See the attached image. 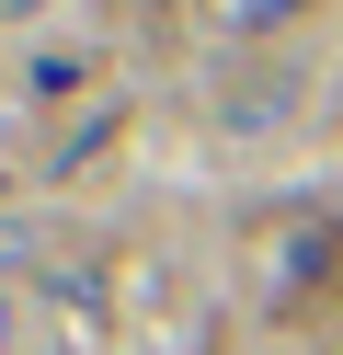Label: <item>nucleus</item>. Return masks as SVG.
Returning a JSON list of instances; mask_svg holds the SVG:
<instances>
[{"instance_id": "obj_1", "label": "nucleus", "mask_w": 343, "mask_h": 355, "mask_svg": "<svg viewBox=\"0 0 343 355\" xmlns=\"http://www.w3.org/2000/svg\"><path fill=\"white\" fill-rule=\"evenodd\" d=\"M252 12H286V0H252Z\"/></svg>"}]
</instances>
